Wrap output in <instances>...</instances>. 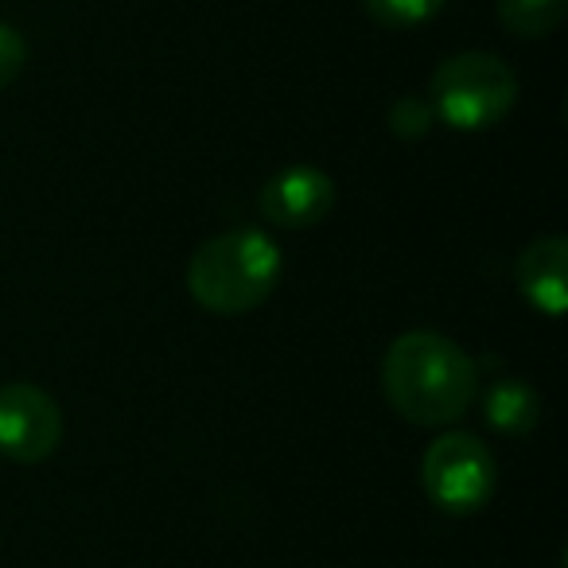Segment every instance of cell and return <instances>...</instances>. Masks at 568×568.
<instances>
[{
	"instance_id": "cell-3",
	"label": "cell",
	"mask_w": 568,
	"mask_h": 568,
	"mask_svg": "<svg viewBox=\"0 0 568 568\" xmlns=\"http://www.w3.org/2000/svg\"><path fill=\"white\" fill-rule=\"evenodd\" d=\"M518 102V74L495 51H459L428 79L433 118L456 133H487Z\"/></svg>"
},
{
	"instance_id": "cell-4",
	"label": "cell",
	"mask_w": 568,
	"mask_h": 568,
	"mask_svg": "<svg viewBox=\"0 0 568 568\" xmlns=\"http://www.w3.org/2000/svg\"><path fill=\"white\" fill-rule=\"evenodd\" d=\"M420 487L444 514H479L498 490L495 452L471 433H444L420 456Z\"/></svg>"
},
{
	"instance_id": "cell-5",
	"label": "cell",
	"mask_w": 568,
	"mask_h": 568,
	"mask_svg": "<svg viewBox=\"0 0 568 568\" xmlns=\"http://www.w3.org/2000/svg\"><path fill=\"white\" fill-rule=\"evenodd\" d=\"M63 444V409L36 382L0 386V456L12 464H40Z\"/></svg>"
},
{
	"instance_id": "cell-7",
	"label": "cell",
	"mask_w": 568,
	"mask_h": 568,
	"mask_svg": "<svg viewBox=\"0 0 568 568\" xmlns=\"http://www.w3.org/2000/svg\"><path fill=\"white\" fill-rule=\"evenodd\" d=\"M518 293L534 312L560 320L568 308V242L560 234L534 237L514 261Z\"/></svg>"
},
{
	"instance_id": "cell-1",
	"label": "cell",
	"mask_w": 568,
	"mask_h": 568,
	"mask_svg": "<svg viewBox=\"0 0 568 568\" xmlns=\"http://www.w3.org/2000/svg\"><path fill=\"white\" fill-rule=\"evenodd\" d=\"M382 394L402 420L448 428L479 397V366L440 332H405L382 355Z\"/></svg>"
},
{
	"instance_id": "cell-9",
	"label": "cell",
	"mask_w": 568,
	"mask_h": 568,
	"mask_svg": "<svg viewBox=\"0 0 568 568\" xmlns=\"http://www.w3.org/2000/svg\"><path fill=\"white\" fill-rule=\"evenodd\" d=\"M498 24L518 40H545L560 28L568 0H495Z\"/></svg>"
},
{
	"instance_id": "cell-6",
	"label": "cell",
	"mask_w": 568,
	"mask_h": 568,
	"mask_svg": "<svg viewBox=\"0 0 568 568\" xmlns=\"http://www.w3.org/2000/svg\"><path fill=\"white\" fill-rule=\"evenodd\" d=\"M335 180L316 164H288L268 175L257 191V211L268 226L281 230H312L332 214Z\"/></svg>"
},
{
	"instance_id": "cell-8",
	"label": "cell",
	"mask_w": 568,
	"mask_h": 568,
	"mask_svg": "<svg viewBox=\"0 0 568 568\" xmlns=\"http://www.w3.org/2000/svg\"><path fill=\"white\" fill-rule=\"evenodd\" d=\"M483 417L495 433L506 436H526L541 420V397L529 382L521 378H498L495 386L483 394Z\"/></svg>"
},
{
	"instance_id": "cell-11",
	"label": "cell",
	"mask_w": 568,
	"mask_h": 568,
	"mask_svg": "<svg viewBox=\"0 0 568 568\" xmlns=\"http://www.w3.org/2000/svg\"><path fill=\"white\" fill-rule=\"evenodd\" d=\"M389 129H394L397 141H425L428 129L436 125L433 118V105H428V98H397L394 105H389Z\"/></svg>"
},
{
	"instance_id": "cell-12",
	"label": "cell",
	"mask_w": 568,
	"mask_h": 568,
	"mask_svg": "<svg viewBox=\"0 0 568 568\" xmlns=\"http://www.w3.org/2000/svg\"><path fill=\"white\" fill-rule=\"evenodd\" d=\"M24 63H28V40L20 36V28L0 24V90L20 79Z\"/></svg>"
},
{
	"instance_id": "cell-10",
	"label": "cell",
	"mask_w": 568,
	"mask_h": 568,
	"mask_svg": "<svg viewBox=\"0 0 568 568\" xmlns=\"http://www.w3.org/2000/svg\"><path fill=\"white\" fill-rule=\"evenodd\" d=\"M444 4L448 0H363L366 17L382 28H394V32L428 24L433 17H440Z\"/></svg>"
},
{
	"instance_id": "cell-2",
	"label": "cell",
	"mask_w": 568,
	"mask_h": 568,
	"mask_svg": "<svg viewBox=\"0 0 568 568\" xmlns=\"http://www.w3.org/2000/svg\"><path fill=\"white\" fill-rule=\"evenodd\" d=\"M284 276V253L273 234L237 226L214 234L191 253L187 293L211 316H245L276 293Z\"/></svg>"
}]
</instances>
